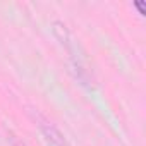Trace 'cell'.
Here are the masks:
<instances>
[{"mask_svg":"<svg viewBox=\"0 0 146 146\" xmlns=\"http://www.w3.org/2000/svg\"><path fill=\"white\" fill-rule=\"evenodd\" d=\"M41 132L50 146H70L64 137V134L52 124H41Z\"/></svg>","mask_w":146,"mask_h":146,"instance_id":"cell-1","label":"cell"},{"mask_svg":"<svg viewBox=\"0 0 146 146\" xmlns=\"http://www.w3.org/2000/svg\"><path fill=\"white\" fill-rule=\"evenodd\" d=\"M136 7L141 11V14H144V5H143V4H136Z\"/></svg>","mask_w":146,"mask_h":146,"instance_id":"cell-2","label":"cell"}]
</instances>
